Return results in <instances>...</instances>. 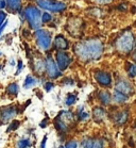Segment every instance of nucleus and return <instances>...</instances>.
<instances>
[{
  "label": "nucleus",
  "mask_w": 136,
  "mask_h": 148,
  "mask_svg": "<svg viewBox=\"0 0 136 148\" xmlns=\"http://www.w3.org/2000/svg\"><path fill=\"white\" fill-rule=\"evenodd\" d=\"M74 53L83 62L97 61L102 57L104 51V45L99 38L93 37L74 45Z\"/></svg>",
  "instance_id": "nucleus-1"
},
{
  "label": "nucleus",
  "mask_w": 136,
  "mask_h": 148,
  "mask_svg": "<svg viewBox=\"0 0 136 148\" xmlns=\"http://www.w3.org/2000/svg\"><path fill=\"white\" fill-rule=\"evenodd\" d=\"M114 47L118 53L130 56L136 47V35L131 29L123 30L114 40Z\"/></svg>",
  "instance_id": "nucleus-2"
},
{
  "label": "nucleus",
  "mask_w": 136,
  "mask_h": 148,
  "mask_svg": "<svg viewBox=\"0 0 136 148\" xmlns=\"http://www.w3.org/2000/svg\"><path fill=\"white\" fill-rule=\"evenodd\" d=\"M25 16L32 29H36V30L40 29L43 20H42V14L38 9L34 7H28L25 11Z\"/></svg>",
  "instance_id": "nucleus-3"
},
{
  "label": "nucleus",
  "mask_w": 136,
  "mask_h": 148,
  "mask_svg": "<svg viewBox=\"0 0 136 148\" xmlns=\"http://www.w3.org/2000/svg\"><path fill=\"white\" fill-rule=\"evenodd\" d=\"M35 38H36V43L38 47L42 50H47L49 49L51 46V35L47 30L44 29H37L35 31Z\"/></svg>",
  "instance_id": "nucleus-4"
},
{
  "label": "nucleus",
  "mask_w": 136,
  "mask_h": 148,
  "mask_svg": "<svg viewBox=\"0 0 136 148\" xmlns=\"http://www.w3.org/2000/svg\"><path fill=\"white\" fill-rule=\"evenodd\" d=\"M36 3L44 10L51 12H63L66 10V4L63 2H57L54 0H35Z\"/></svg>",
  "instance_id": "nucleus-5"
},
{
  "label": "nucleus",
  "mask_w": 136,
  "mask_h": 148,
  "mask_svg": "<svg viewBox=\"0 0 136 148\" xmlns=\"http://www.w3.org/2000/svg\"><path fill=\"white\" fill-rule=\"evenodd\" d=\"M115 91H118L122 94H126V96H133L135 94V90H134V86L133 84L130 82L129 80H126V79H120L116 82L115 84Z\"/></svg>",
  "instance_id": "nucleus-6"
},
{
  "label": "nucleus",
  "mask_w": 136,
  "mask_h": 148,
  "mask_svg": "<svg viewBox=\"0 0 136 148\" xmlns=\"http://www.w3.org/2000/svg\"><path fill=\"white\" fill-rule=\"evenodd\" d=\"M94 77H95L97 82L103 88H111L112 86L113 79H112L110 73L104 71H96L94 74Z\"/></svg>",
  "instance_id": "nucleus-7"
},
{
  "label": "nucleus",
  "mask_w": 136,
  "mask_h": 148,
  "mask_svg": "<svg viewBox=\"0 0 136 148\" xmlns=\"http://www.w3.org/2000/svg\"><path fill=\"white\" fill-rule=\"evenodd\" d=\"M46 71L48 73L49 78H51V79H57L62 75V71H60L59 66H57L55 62L53 61V59L50 56L46 60Z\"/></svg>",
  "instance_id": "nucleus-8"
},
{
  "label": "nucleus",
  "mask_w": 136,
  "mask_h": 148,
  "mask_svg": "<svg viewBox=\"0 0 136 148\" xmlns=\"http://www.w3.org/2000/svg\"><path fill=\"white\" fill-rule=\"evenodd\" d=\"M16 108L14 107H5L0 109V125L5 124L16 115Z\"/></svg>",
  "instance_id": "nucleus-9"
},
{
  "label": "nucleus",
  "mask_w": 136,
  "mask_h": 148,
  "mask_svg": "<svg viewBox=\"0 0 136 148\" xmlns=\"http://www.w3.org/2000/svg\"><path fill=\"white\" fill-rule=\"evenodd\" d=\"M73 28V30L70 32L71 35L73 36H77L79 35L81 32H82V28H83V23H82V19L80 18H72L70 19L68 23H67V30L69 31Z\"/></svg>",
  "instance_id": "nucleus-10"
},
{
  "label": "nucleus",
  "mask_w": 136,
  "mask_h": 148,
  "mask_svg": "<svg viewBox=\"0 0 136 148\" xmlns=\"http://www.w3.org/2000/svg\"><path fill=\"white\" fill-rule=\"evenodd\" d=\"M57 63L59 68H60V71H63L69 66V64L71 63V59H70V57L66 52L59 51L57 53Z\"/></svg>",
  "instance_id": "nucleus-11"
},
{
  "label": "nucleus",
  "mask_w": 136,
  "mask_h": 148,
  "mask_svg": "<svg viewBox=\"0 0 136 148\" xmlns=\"http://www.w3.org/2000/svg\"><path fill=\"white\" fill-rule=\"evenodd\" d=\"M129 115H130V113L128 110H121V111H118L116 114L114 115L113 119L117 125H123L128 121Z\"/></svg>",
  "instance_id": "nucleus-12"
},
{
  "label": "nucleus",
  "mask_w": 136,
  "mask_h": 148,
  "mask_svg": "<svg viewBox=\"0 0 136 148\" xmlns=\"http://www.w3.org/2000/svg\"><path fill=\"white\" fill-rule=\"evenodd\" d=\"M84 148H104L101 138H87L83 142Z\"/></svg>",
  "instance_id": "nucleus-13"
},
{
  "label": "nucleus",
  "mask_w": 136,
  "mask_h": 148,
  "mask_svg": "<svg viewBox=\"0 0 136 148\" xmlns=\"http://www.w3.org/2000/svg\"><path fill=\"white\" fill-rule=\"evenodd\" d=\"M54 47L59 49V50H66L69 47V44L68 42L63 35H57L55 38H54Z\"/></svg>",
  "instance_id": "nucleus-14"
},
{
  "label": "nucleus",
  "mask_w": 136,
  "mask_h": 148,
  "mask_svg": "<svg viewBox=\"0 0 136 148\" xmlns=\"http://www.w3.org/2000/svg\"><path fill=\"white\" fill-rule=\"evenodd\" d=\"M93 117L97 123L103 121L106 117L105 109H103L102 107H95L93 109Z\"/></svg>",
  "instance_id": "nucleus-15"
},
{
  "label": "nucleus",
  "mask_w": 136,
  "mask_h": 148,
  "mask_svg": "<svg viewBox=\"0 0 136 148\" xmlns=\"http://www.w3.org/2000/svg\"><path fill=\"white\" fill-rule=\"evenodd\" d=\"M98 98H99L100 102H101L103 106H110L111 102H112V99H113V96L111 95L110 92L101 91L99 94H98Z\"/></svg>",
  "instance_id": "nucleus-16"
},
{
  "label": "nucleus",
  "mask_w": 136,
  "mask_h": 148,
  "mask_svg": "<svg viewBox=\"0 0 136 148\" xmlns=\"http://www.w3.org/2000/svg\"><path fill=\"white\" fill-rule=\"evenodd\" d=\"M130 97L129 96H126V94H122V93H120L118 91H114L113 93V100L115 103L117 104H124L126 101L129 100Z\"/></svg>",
  "instance_id": "nucleus-17"
},
{
  "label": "nucleus",
  "mask_w": 136,
  "mask_h": 148,
  "mask_svg": "<svg viewBox=\"0 0 136 148\" xmlns=\"http://www.w3.org/2000/svg\"><path fill=\"white\" fill-rule=\"evenodd\" d=\"M57 117L60 118L61 121H63L66 125L71 124L74 121V116H73V114L70 111H62Z\"/></svg>",
  "instance_id": "nucleus-18"
},
{
  "label": "nucleus",
  "mask_w": 136,
  "mask_h": 148,
  "mask_svg": "<svg viewBox=\"0 0 136 148\" xmlns=\"http://www.w3.org/2000/svg\"><path fill=\"white\" fill-rule=\"evenodd\" d=\"M126 71L129 78L133 79L136 78V63L135 62H126Z\"/></svg>",
  "instance_id": "nucleus-19"
},
{
  "label": "nucleus",
  "mask_w": 136,
  "mask_h": 148,
  "mask_svg": "<svg viewBox=\"0 0 136 148\" xmlns=\"http://www.w3.org/2000/svg\"><path fill=\"white\" fill-rule=\"evenodd\" d=\"M7 5L12 12H17L20 10L21 0H7Z\"/></svg>",
  "instance_id": "nucleus-20"
},
{
  "label": "nucleus",
  "mask_w": 136,
  "mask_h": 148,
  "mask_svg": "<svg viewBox=\"0 0 136 148\" xmlns=\"http://www.w3.org/2000/svg\"><path fill=\"white\" fill-rule=\"evenodd\" d=\"M45 68H46V64L43 60H37L35 63H34V71H36L37 74L42 75L45 71Z\"/></svg>",
  "instance_id": "nucleus-21"
},
{
  "label": "nucleus",
  "mask_w": 136,
  "mask_h": 148,
  "mask_svg": "<svg viewBox=\"0 0 136 148\" xmlns=\"http://www.w3.org/2000/svg\"><path fill=\"white\" fill-rule=\"evenodd\" d=\"M54 126L57 130H60L61 132H66L67 129H68V126H67L63 121H61L60 118L57 117L54 119Z\"/></svg>",
  "instance_id": "nucleus-22"
},
{
  "label": "nucleus",
  "mask_w": 136,
  "mask_h": 148,
  "mask_svg": "<svg viewBox=\"0 0 136 148\" xmlns=\"http://www.w3.org/2000/svg\"><path fill=\"white\" fill-rule=\"evenodd\" d=\"M37 82V80L35 79V78L31 77V76H28V77L26 78V80H25V88H30L31 86H33V85H35Z\"/></svg>",
  "instance_id": "nucleus-23"
},
{
  "label": "nucleus",
  "mask_w": 136,
  "mask_h": 148,
  "mask_svg": "<svg viewBox=\"0 0 136 148\" xmlns=\"http://www.w3.org/2000/svg\"><path fill=\"white\" fill-rule=\"evenodd\" d=\"M18 90H19V88H18V84L17 83H12L10 84L9 86H8L7 88V93L10 95H17V93H18Z\"/></svg>",
  "instance_id": "nucleus-24"
},
{
  "label": "nucleus",
  "mask_w": 136,
  "mask_h": 148,
  "mask_svg": "<svg viewBox=\"0 0 136 148\" xmlns=\"http://www.w3.org/2000/svg\"><path fill=\"white\" fill-rule=\"evenodd\" d=\"M77 100V96L74 94H69L66 98V104L67 106H71L76 102Z\"/></svg>",
  "instance_id": "nucleus-25"
},
{
  "label": "nucleus",
  "mask_w": 136,
  "mask_h": 148,
  "mask_svg": "<svg viewBox=\"0 0 136 148\" xmlns=\"http://www.w3.org/2000/svg\"><path fill=\"white\" fill-rule=\"evenodd\" d=\"M28 146H31L30 141L27 138V140H21V141L18 142L17 144V148H27Z\"/></svg>",
  "instance_id": "nucleus-26"
},
{
  "label": "nucleus",
  "mask_w": 136,
  "mask_h": 148,
  "mask_svg": "<svg viewBox=\"0 0 136 148\" xmlns=\"http://www.w3.org/2000/svg\"><path fill=\"white\" fill-rule=\"evenodd\" d=\"M19 121H13L11 123V125L9 126V128L7 129V132H11V131H14V130H16L17 127L19 126Z\"/></svg>",
  "instance_id": "nucleus-27"
},
{
  "label": "nucleus",
  "mask_w": 136,
  "mask_h": 148,
  "mask_svg": "<svg viewBox=\"0 0 136 148\" xmlns=\"http://www.w3.org/2000/svg\"><path fill=\"white\" fill-rule=\"evenodd\" d=\"M93 1L100 5H106V4H111L114 2V0H93Z\"/></svg>",
  "instance_id": "nucleus-28"
},
{
  "label": "nucleus",
  "mask_w": 136,
  "mask_h": 148,
  "mask_svg": "<svg viewBox=\"0 0 136 148\" xmlns=\"http://www.w3.org/2000/svg\"><path fill=\"white\" fill-rule=\"evenodd\" d=\"M128 9H129V7H128V4H126V2H124V3H123V2H121V3L117 7V10L120 11V12H126V11H128Z\"/></svg>",
  "instance_id": "nucleus-29"
},
{
  "label": "nucleus",
  "mask_w": 136,
  "mask_h": 148,
  "mask_svg": "<svg viewBox=\"0 0 136 148\" xmlns=\"http://www.w3.org/2000/svg\"><path fill=\"white\" fill-rule=\"evenodd\" d=\"M88 117H90V114H88V113H86V112H84V111H80L79 118L81 121H87Z\"/></svg>",
  "instance_id": "nucleus-30"
},
{
  "label": "nucleus",
  "mask_w": 136,
  "mask_h": 148,
  "mask_svg": "<svg viewBox=\"0 0 136 148\" xmlns=\"http://www.w3.org/2000/svg\"><path fill=\"white\" fill-rule=\"evenodd\" d=\"M51 19H52V17H51L50 14L44 13L43 15H42V20H43V23H49Z\"/></svg>",
  "instance_id": "nucleus-31"
},
{
  "label": "nucleus",
  "mask_w": 136,
  "mask_h": 148,
  "mask_svg": "<svg viewBox=\"0 0 136 148\" xmlns=\"http://www.w3.org/2000/svg\"><path fill=\"white\" fill-rule=\"evenodd\" d=\"M78 147V143L76 141H69L67 142L65 148H77Z\"/></svg>",
  "instance_id": "nucleus-32"
},
{
  "label": "nucleus",
  "mask_w": 136,
  "mask_h": 148,
  "mask_svg": "<svg viewBox=\"0 0 136 148\" xmlns=\"http://www.w3.org/2000/svg\"><path fill=\"white\" fill-rule=\"evenodd\" d=\"M5 17H7V14L4 13V12H0V27L5 21Z\"/></svg>",
  "instance_id": "nucleus-33"
},
{
  "label": "nucleus",
  "mask_w": 136,
  "mask_h": 148,
  "mask_svg": "<svg viewBox=\"0 0 136 148\" xmlns=\"http://www.w3.org/2000/svg\"><path fill=\"white\" fill-rule=\"evenodd\" d=\"M53 88H54V84H53L52 82H48V83H46V85H45V88H46L47 92H50Z\"/></svg>",
  "instance_id": "nucleus-34"
},
{
  "label": "nucleus",
  "mask_w": 136,
  "mask_h": 148,
  "mask_svg": "<svg viewBox=\"0 0 136 148\" xmlns=\"http://www.w3.org/2000/svg\"><path fill=\"white\" fill-rule=\"evenodd\" d=\"M21 69H23V62H21V60H19L18 61V71H17L16 74H19Z\"/></svg>",
  "instance_id": "nucleus-35"
},
{
  "label": "nucleus",
  "mask_w": 136,
  "mask_h": 148,
  "mask_svg": "<svg viewBox=\"0 0 136 148\" xmlns=\"http://www.w3.org/2000/svg\"><path fill=\"white\" fill-rule=\"evenodd\" d=\"M7 25H8V21H7V20L4 21L3 24L1 25V27H0V35H1V33H2V31L4 30V28H5V26H7Z\"/></svg>",
  "instance_id": "nucleus-36"
},
{
  "label": "nucleus",
  "mask_w": 136,
  "mask_h": 148,
  "mask_svg": "<svg viewBox=\"0 0 136 148\" xmlns=\"http://www.w3.org/2000/svg\"><path fill=\"white\" fill-rule=\"evenodd\" d=\"M47 124H48V119H45L44 121H42V123H40V126L42 127V128H46Z\"/></svg>",
  "instance_id": "nucleus-37"
},
{
  "label": "nucleus",
  "mask_w": 136,
  "mask_h": 148,
  "mask_svg": "<svg viewBox=\"0 0 136 148\" xmlns=\"http://www.w3.org/2000/svg\"><path fill=\"white\" fill-rule=\"evenodd\" d=\"M5 5H7V2H5L4 0H1V1H0V9H4Z\"/></svg>",
  "instance_id": "nucleus-38"
},
{
  "label": "nucleus",
  "mask_w": 136,
  "mask_h": 148,
  "mask_svg": "<svg viewBox=\"0 0 136 148\" xmlns=\"http://www.w3.org/2000/svg\"><path fill=\"white\" fill-rule=\"evenodd\" d=\"M46 142H47V136H45L43 140V142H42V146L40 147L42 148H46Z\"/></svg>",
  "instance_id": "nucleus-39"
},
{
  "label": "nucleus",
  "mask_w": 136,
  "mask_h": 148,
  "mask_svg": "<svg viewBox=\"0 0 136 148\" xmlns=\"http://www.w3.org/2000/svg\"><path fill=\"white\" fill-rule=\"evenodd\" d=\"M132 59H133V61L136 63V47H135V49H134V51H133V53H132Z\"/></svg>",
  "instance_id": "nucleus-40"
},
{
  "label": "nucleus",
  "mask_w": 136,
  "mask_h": 148,
  "mask_svg": "<svg viewBox=\"0 0 136 148\" xmlns=\"http://www.w3.org/2000/svg\"><path fill=\"white\" fill-rule=\"evenodd\" d=\"M60 148H65V147H64V146H60Z\"/></svg>",
  "instance_id": "nucleus-41"
},
{
  "label": "nucleus",
  "mask_w": 136,
  "mask_h": 148,
  "mask_svg": "<svg viewBox=\"0 0 136 148\" xmlns=\"http://www.w3.org/2000/svg\"><path fill=\"white\" fill-rule=\"evenodd\" d=\"M135 128H136V123H135Z\"/></svg>",
  "instance_id": "nucleus-42"
},
{
  "label": "nucleus",
  "mask_w": 136,
  "mask_h": 148,
  "mask_svg": "<svg viewBox=\"0 0 136 148\" xmlns=\"http://www.w3.org/2000/svg\"><path fill=\"white\" fill-rule=\"evenodd\" d=\"M0 56H1V52H0Z\"/></svg>",
  "instance_id": "nucleus-43"
},
{
  "label": "nucleus",
  "mask_w": 136,
  "mask_h": 148,
  "mask_svg": "<svg viewBox=\"0 0 136 148\" xmlns=\"http://www.w3.org/2000/svg\"><path fill=\"white\" fill-rule=\"evenodd\" d=\"M0 68H1V65H0Z\"/></svg>",
  "instance_id": "nucleus-44"
}]
</instances>
